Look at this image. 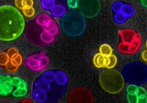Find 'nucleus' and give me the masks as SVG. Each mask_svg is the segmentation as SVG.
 Segmentation results:
<instances>
[{"label": "nucleus", "instance_id": "obj_1", "mask_svg": "<svg viewBox=\"0 0 147 103\" xmlns=\"http://www.w3.org/2000/svg\"><path fill=\"white\" fill-rule=\"evenodd\" d=\"M25 21L20 11L10 5L0 7V40L11 41L20 36Z\"/></svg>", "mask_w": 147, "mask_h": 103}, {"label": "nucleus", "instance_id": "obj_2", "mask_svg": "<svg viewBox=\"0 0 147 103\" xmlns=\"http://www.w3.org/2000/svg\"><path fill=\"white\" fill-rule=\"evenodd\" d=\"M63 16L61 21V27L65 33L71 36H77L83 33L85 22L80 14L70 13Z\"/></svg>", "mask_w": 147, "mask_h": 103}, {"label": "nucleus", "instance_id": "obj_3", "mask_svg": "<svg viewBox=\"0 0 147 103\" xmlns=\"http://www.w3.org/2000/svg\"><path fill=\"white\" fill-rule=\"evenodd\" d=\"M100 83L103 89L111 94L119 93L124 87L123 77L115 71H106L100 75Z\"/></svg>", "mask_w": 147, "mask_h": 103}, {"label": "nucleus", "instance_id": "obj_4", "mask_svg": "<svg viewBox=\"0 0 147 103\" xmlns=\"http://www.w3.org/2000/svg\"><path fill=\"white\" fill-rule=\"evenodd\" d=\"M124 75L129 83H143L147 80V68L140 63H131L125 67Z\"/></svg>", "mask_w": 147, "mask_h": 103}, {"label": "nucleus", "instance_id": "obj_5", "mask_svg": "<svg viewBox=\"0 0 147 103\" xmlns=\"http://www.w3.org/2000/svg\"><path fill=\"white\" fill-rule=\"evenodd\" d=\"M122 43L119 45V50L122 53L131 54L136 52L140 47V37H136L133 31L123 30L120 31Z\"/></svg>", "mask_w": 147, "mask_h": 103}, {"label": "nucleus", "instance_id": "obj_6", "mask_svg": "<svg viewBox=\"0 0 147 103\" xmlns=\"http://www.w3.org/2000/svg\"><path fill=\"white\" fill-rule=\"evenodd\" d=\"M78 6L81 13L87 17L95 16L100 8L99 0H79Z\"/></svg>", "mask_w": 147, "mask_h": 103}, {"label": "nucleus", "instance_id": "obj_7", "mask_svg": "<svg viewBox=\"0 0 147 103\" xmlns=\"http://www.w3.org/2000/svg\"><path fill=\"white\" fill-rule=\"evenodd\" d=\"M12 84L13 86L16 87V89L13 93L15 97H22L27 94V84L24 80L19 78L18 77H15L11 78Z\"/></svg>", "mask_w": 147, "mask_h": 103}, {"label": "nucleus", "instance_id": "obj_8", "mask_svg": "<svg viewBox=\"0 0 147 103\" xmlns=\"http://www.w3.org/2000/svg\"><path fill=\"white\" fill-rule=\"evenodd\" d=\"M40 55H41V53L35 54V55L29 56L25 60L26 65L32 71H35V72L44 70L41 66V63H40Z\"/></svg>", "mask_w": 147, "mask_h": 103}, {"label": "nucleus", "instance_id": "obj_9", "mask_svg": "<svg viewBox=\"0 0 147 103\" xmlns=\"http://www.w3.org/2000/svg\"><path fill=\"white\" fill-rule=\"evenodd\" d=\"M13 84L11 82V77L6 75L0 76V95L9 94L13 90Z\"/></svg>", "mask_w": 147, "mask_h": 103}, {"label": "nucleus", "instance_id": "obj_10", "mask_svg": "<svg viewBox=\"0 0 147 103\" xmlns=\"http://www.w3.org/2000/svg\"><path fill=\"white\" fill-rule=\"evenodd\" d=\"M32 96L34 100L38 102H44L47 99V91L38 87H34L32 91Z\"/></svg>", "mask_w": 147, "mask_h": 103}, {"label": "nucleus", "instance_id": "obj_11", "mask_svg": "<svg viewBox=\"0 0 147 103\" xmlns=\"http://www.w3.org/2000/svg\"><path fill=\"white\" fill-rule=\"evenodd\" d=\"M51 16L54 17H61L63 16L66 14V8L64 5L61 4L55 5L50 10Z\"/></svg>", "mask_w": 147, "mask_h": 103}, {"label": "nucleus", "instance_id": "obj_12", "mask_svg": "<svg viewBox=\"0 0 147 103\" xmlns=\"http://www.w3.org/2000/svg\"><path fill=\"white\" fill-rule=\"evenodd\" d=\"M42 27H43L44 31L48 32V33H49L50 34L53 35L54 36H55V35H57V33H58V27H57V23H56V22H55V20H53L52 18L49 21V22L47 24L44 25V26H43Z\"/></svg>", "mask_w": 147, "mask_h": 103}, {"label": "nucleus", "instance_id": "obj_13", "mask_svg": "<svg viewBox=\"0 0 147 103\" xmlns=\"http://www.w3.org/2000/svg\"><path fill=\"white\" fill-rule=\"evenodd\" d=\"M55 80L59 85H62V86L67 85V83L69 82L67 75L62 71H57V72H55Z\"/></svg>", "mask_w": 147, "mask_h": 103}, {"label": "nucleus", "instance_id": "obj_14", "mask_svg": "<svg viewBox=\"0 0 147 103\" xmlns=\"http://www.w3.org/2000/svg\"><path fill=\"white\" fill-rule=\"evenodd\" d=\"M34 87H38V88H41V89L44 90L45 91H48L51 89L50 83L46 82L40 77H38L35 80V82H34Z\"/></svg>", "mask_w": 147, "mask_h": 103}, {"label": "nucleus", "instance_id": "obj_15", "mask_svg": "<svg viewBox=\"0 0 147 103\" xmlns=\"http://www.w3.org/2000/svg\"><path fill=\"white\" fill-rule=\"evenodd\" d=\"M106 57L102 55V54L98 53L94 57V63L97 68H103L105 67Z\"/></svg>", "mask_w": 147, "mask_h": 103}, {"label": "nucleus", "instance_id": "obj_16", "mask_svg": "<svg viewBox=\"0 0 147 103\" xmlns=\"http://www.w3.org/2000/svg\"><path fill=\"white\" fill-rule=\"evenodd\" d=\"M51 19H52V18H51L48 14H42L37 17L36 22L38 24L41 26V27H43V26H44V25L47 24Z\"/></svg>", "mask_w": 147, "mask_h": 103}, {"label": "nucleus", "instance_id": "obj_17", "mask_svg": "<svg viewBox=\"0 0 147 103\" xmlns=\"http://www.w3.org/2000/svg\"><path fill=\"white\" fill-rule=\"evenodd\" d=\"M40 77L47 83H52L55 80V72L54 71H47L42 74Z\"/></svg>", "mask_w": 147, "mask_h": 103}, {"label": "nucleus", "instance_id": "obj_18", "mask_svg": "<svg viewBox=\"0 0 147 103\" xmlns=\"http://www.w3.org/2000/svg\"><path fill=\"white\" fill-rule=\"evenodd\" d=\"M117 64V58L112 54L108 57H106L105 67L107 68H113Z\"/></svg>", "mask_w": 147, "mask_h": 103}, {"label": "nucleus", "instance_id": "obj_19", "mask_svg": "<svg viewBox=\"0 0 147 103\" xmlns=\"http://www.w3.org/2000/svg\"><path fill=\"white\" fill-rule=\"evenodd\" d=\"M56 4V0H40V6L44 10H50Z\"/></svg>", "mask_w": 147, "mask_h": 103}, {"label": "nucleus", "instance_id": "obj_20", "mask_svg": "<svg viewBox=\"0 0 147 103\" xmlns=\"http://www.w3.org/2000/svg\"><path fill=\"white\" fill-rule=\"evenodd\" d=\"M40 38L42 41L45 43H51L54 41V35L46 31L42 32L40 35Z\"/></svg>", "mask_w": 147, "mask_h": 103}, {"label": "nucleus", "instance_id": "obj_21", "mask_svg": "<svg viewBox=\"0 0 147 103\" xmlns=\"http://www.w3.org/2000/svg\"><path fill=\"white\" fill-rule=\"evenodd\" d=\"M10 61L11 62L14 66L19 67L22 64L23 59H22V55L18 52V53H16L15 55H12V56L10 57Z\"/></svg>", "mask_w": 147, "mask_h": 103}, {"label": "nucleus", "instance_id": "obj_22", "mask_svg": "<svg viewBox=\"0 0 147 103\" xmlns=\"http://www.w3.org/2000/svg\"><path fill=\"white\" fill-rule=\"evenodd\" d=\"M122 14H124L125 16H127V18L132 16L134 14V9L132 6L129 5H122V7L121 9V11Z\"/></svg>", "mask_w": 147, "mask_h": 103}, {"label": "nucleus", "instance_id": "obj_23", "mask_svg": "<svg viewBox=\"0 0 147 103\" xmlns=\"http://www.w3.org/2000/svg\"><path fill=\"white\" fill-rule=\"evenodd\" d=\"M99 52L105 57H108L113 54L112 48L108 44H102L99 48Z\"/></svg>", "mask_w": 147, "mask_h": 103}, {"label": "nucleus", "instance_id": "obj_24", "mask_svg": "<svg viewBox=\"0 0 147 103\" xmlns=\"http://www.w3.org/2000/svg\"><path fill=\"white\" fill-rule=\"evenodd\" d=\"M127 17L125 16L121 12H118L115 13V15L114 16V21L117 24H123L127 21Z\"/></svg>", "mask_w": 147, "mask_h": 103}, {"label": "nucleus", "instance_id": "obj_25", "mask_svg": "<svg viewBox=\"0 0 147 103\" xmlns=\"http://www.w3.org/2000/svg\"><path fill=\"white\" fill-rule=\"evenodd\" d=\"M22 11L23 14L28 18H32L35 15V9H34L33 6L32 7H27L22 8Z\"/></svg>", "mask_w": 147, "mask_h": 103}, {"label": "nucleus", "instance_id": "obj_26", "mask_svg": "<svg viewBox=\"0 0 147 103\" xmlns=\"http://www.w3.org/2000/svg\"><path fill=\"white\" fill-rule=\"evenodd\" d=\"M10 61V57L5 52H0V66H5L8 62Z\"/></svg>", "mask_w": 147, "mask_h": 103}, {"label": "nucleus", "instance_id": "obj_27", "mask_svg": "<svg viewBox=\"0 0 147 103\" xmlns=\"http://www.w3.org/2000/svg\"><path fill=\"white\" fill-rule=\"evenodd\" d=\"M5 68H6V70H7L8 72H10V73H13V72H16L18 70V67L14 66L13 63L10 61H9L8 63L5 65Z\"/></svg>", "mask_w": 147, "mask_h": 103}, {"label": "nucleus", "instance_id": "obj_28", "mask_svg": "<svg viewBox=\"0 0 147 103\" xmlns=\"http://www.w3.org/2000/svg\"><path fill=\"white\" fill-rule=\"evenodd\" d=\"M122 5H123V3L121 2H116L113 5L112 8L113 10L115 13H118V12L121 11V9L122 7Z\"/></svg>", "mask_w": 147, "mask_h": 103}, {"label": "nucleus", "instance_id": "obj_29", "mask_svg": "<svg viewBox=\"0 0 147 103\" xmlns=\"http://www.w3.org/2000/svg\"><path fill=\"white\" fill-rule=\"evenodd\" d=\"M66 2L70 8H77L78 7L79 0H66Z\"/></svg>", "mask_w": 147, "mask_h": 103}, {"label": "nucleus", "instance_id": "obj_30", "mask_svg": "<svg viewBox=\"0 0 147 103\" xmlns=\"http://www.w3.org/2000/svg\"><path fill=\"white\" fill-rule=\"evenodd\" d=\"M138 87L136 85H129L127 88V91L129 94H136Z\"/></svg>", "mask_w": 147, "mask_h": 103}, {"label": "nucleus", "instance_id": "obj_31", "mask_svg": "<svg viewBox=\"0 0 147 103\" xmlns=\"http://www.w3.org/2000/svg\"><path fill=\"white\" fill-rule=\"evenodd\" d=\"M33 5H34L33 0H23L24 7H32V6H33Z\"/></svg>", "mask_w": 147, "mask_h": 103}, {"label": "nucleus", "instance_id": "obj_32", "mask_svg": "<svg viewBox=\"0 0 147 103\" xmlns=\"http://www.w3.org/2000/svg\"><path fill=\"white\" fill-rule=\"evenodd\" d=\"M18 49H16V48H10V49H8V51H7V55H8V56L10 57H11L12 55H15L16 53H18Z\"/></svg>", "mask_w": 147, "mask_h": 103}, {"label": "nucleus", "instance_id": "obj_33", "mask_svg": "<svg viewBox=\"0 0 147 103\" xmlns=\"http://www.w3.org/2000/svg\"><path fill=\"white\" fill-rule=\"evenodd\" d=\"M15 5L18 8L22 9L24 7L23 0H15Z\"/></svg>", "mask_w": 147, "mask_h": 103}, {"label": "nucleus", "instance_id": "obj_34", "mask_svg": "<svg viewBox=\"0 0 147 103\" xmlns=\"http://www.w3.org/2000/svg\"><path fill=\"white\" fill-rule=\"evenodd\" d=\"M142 59L144 61H147V50L144 51L142 53Z\"/></svg>", "mask_w": 147, "mask_h": 103}, {"label": "nucleus", "instance_id": "obj_35", "mask_svg": "<svg viewBox=\"0 0 147 103\" xmlns=\"http://www.w3.org/2000/svg\"><path fill=\"white\" fill-rule=\"evenodd\" d=\"M32 102V100H24L23 102Z\"/></svg>", "mask_w": 147, "mask_h": 103}, {"label": "nucleus", "instance_id": "obj_36", "mask_svg": "<svg viewBox=\"0 0 147 103\" xmlns=\"http://www.w3.org/2000/svg\"><path fill=\"white\" fill-rule=\"evenodd\" d=\"M143 3H144V5H147V0H143Z\"/></svg>", "mask_w": 147, "mask_h": 103}, {"label": "nucleus", "instance_id": "obj_37", "mask_svg": "<svg viewBox=\"0 0 147 103\" xmlns=\"http://www.w3.org/2000/svg\"><path fill=\"white\" fill-rule=\"evenodd\" d=\"M146 47H147V41H146Z\"/></svg>", "mask_w": 147, "mask_h": 103}]
</instances>
